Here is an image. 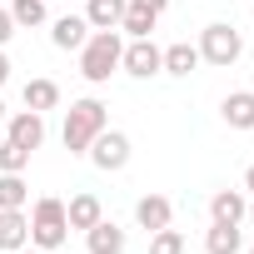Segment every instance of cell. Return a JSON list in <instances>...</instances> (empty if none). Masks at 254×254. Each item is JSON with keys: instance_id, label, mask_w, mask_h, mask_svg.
<instances>
[{"instance_id": "6da1fadb", "label": "cell", "mask_w": 254, "mask_h": 254, "mask_svg": "<svg viewBox=\"0 0 254 254\" xmlns=\"http://www.w3.org/2000/svg\"><path fill=\"white\" fill-rule=\"evenodd\" d=\"M120 55H125L120 30H90V40L80 45V75H85L90 85H105V80L120 70Z\"/></svg>"}, {"instance_id": "7a4b0ae2", "label": "cell", "mask_w": 254, "mask_h": 254, "mask_svg": "<svg viewBox=\"0 0 254 254\" xmlns=\"http://www.w3.org/2000/svg\"><path fill=\"white\" fill-rule=\"evenodd\" d=\"M105 125H110V115H105V105H100L95 95H90V100H75V105L65 110V130H60V140H65L70 155H85Z\"/></svg>"}, {"instance_id": "3957f363", "label": "cell", "mask_w": 254, "mask_h": 254, "mask_svg": "<svg viewBox=\"0 0 254 254\" xmlns=\"http://www.w3.org/2000/svg\"><path fill=\"white\" fill-rule=\"evenodd\" d=\"M65 239H70L65 199H55V194L35 199V209H30V244H35V249H60Z\"/></svg>"}, {"instance_id": "277c9868", "label": "cell", "mask_w": 254, "mask_h": 254, "mask_svg": "<svg viewBox=\"0 0 254 254\" xmlns=\"http://www.w3.org/2000/svg\"><path fill=\"white\" fill-rule=\"evenodd\" d=\"M239 55H244V35H239L234 25H224V20L204 25V35H199V60H204V65H219V70H229Z\"/></svg>"}, {"instance_id": "5b68a950", "label": "cell", "mask_w": 254, "mask_h": 254, "mask_svg": "<svg viewBox=\"0 0 254 254\" xmlns=\"http://www.w3.org/2000/svg\"><path fill=\"white\" fill-rule=\"evenodd\" d=\"M85 155H90V165H95V170L115 175V170H125V165H130V135H125V130H110V125H105Z\"/></svg>"}, {"instance_id": "8992f818", "label": "cell", "mask_w": 254, "mask_h": 254, "mask_svg": "<svg viewBox=\"0 0 254 254\" xmlns=\"http://www.w3.org/2000/svg\"><path fill=\"white\" fill-rule=\"evenodd\" d=\"M5 125H10V130H5V140H15L20 150H40L45 145V115L40 110H20V115H5Z\"/></svg>"}, {"instance_id": "52a82bcc", "label": "cell", "mask_w": 254, "mask_h": 254, "mask_svg": "<svg viewBox=\"0 0 254 254\" xmlns=\"http://www.w3.org/2000/svg\"><path fill=\"white\" fill-rule=\"evenodd\" d=\"M120 70L135 75V80L160 75V45H155L150 35H145V40H130V45H125V55H120Z\"/></svg>"}, {"instance_id": "ba28073f", "label": "cell", "mask_w": 254, "mask_h": 254, "mask_svg": "<svg viewBox=\"0 0 254 254\" xmlns=\"http://www.w3.org/2000/svg\"><path fill=\"white\" fill-rule=\"evenodd\" d=\"M25 244H30V214L25 209H0V249L20 254Z\"/></svg>"}, {"instance_id": "9c48e42d", "label": "cell", "mask_w": 254, "mask_h": 254, "mask_svg": "<svg viewBox=\"0 0 254 254\" xmlns=\"http://www.w3.org/2000/svg\"><path fill=\"white\" fill-rule=\"evenodd\" d=\"M65 219H70V229H80V234H85L90 224H100V219H105V204H100V194H90V190H85V194H70V204H65Z\"/></svg>"}, {"instance_id": "30bf717a", "label": "cell", "mask_w": 254, "mask_h": 254, "mask_svg": "<svg viewBox=\"0 0 254 254\" xmlns=\"http://www.w3.org/2000/svg\"><path fill=\"white\" fill-rule=\"evenodd\" d=\"M244 214H249L244 190H219V194L209 199V219H214V224H244Z\"/></svg>"}, {"instance_id": "8fae6325", "label": "cell", "mask_w": 254, "mask_h": 254, "mask_svg": "<svg viewBox=\"0 0 254 254\" xmlns=\"http://www.w3.org/2000/svg\"><path fill=\"white\" fill-rule=\"evenodd\" d=\"M219 115H224L229 130H254V90H234V95H224Z\"/></svg>"}, {"instance_id": "7c38bea8", "label": "cell", "mask_w": 254, "mask_h": 254, "mask_svg": "<svg viewBox=\"0 0 254 254\" xmlns=\"http://www.w3.org/2000/svg\"><path fill=\"white\" fill-rule=\"evenodd\" d=\"M170 219H175V204H170L165 194H145V199L135 204V224H140V229H150V234H155V229H165Z\"/></svg>"}, {"instance_id": "4fadbf2b", "label": "cell", "mask_w": 254, "mask_h": 254, "mask_svg": "<svg viewBox=\"0 0 254 254\" xmlns=\"http://www.w3.org/2000/svg\"><path fill=\"white\" fill-rule=\"evenodd\" d=\"M85 244H90V254H125V229L115 219H100L85 229Z\"/></svg>"}, {"instance_id": "5bb4252c", "label": "cell", "mask_w": 254, "mask_h": 254, "mask_svg": "<svg viewBox=\"0 0 254 254\" xmlns=\"http://www.w3.org/2000/svg\"><path fill=\"white\" fill-rule=\"evenodd\" d=\"M50 40H55V50H80L90 40V20L85 15H60L55 30H50Z\"/></svg>"}, {"instance_id": "9a60e30c", "label": "cell", "mask_w": 254, "mask_h": 254, "mask_svg": "<svg viewBox=\"0 0 254 254\" xmlns=\"http://www.w3.org/2000/svg\"><path fill=\"white\" fill-rule=\"evenodd\" d=\"M194 65H199V45H190V40H175V45L160 50V70L165 75H190Z\"/></svg>"}, {"instance_id": "2e32d148", "label": "cell", "mask_w": 254, "mask_h": 254, "mask_svg": "<svg viewBox=\"0 0 254 254\" xmlns=\"http://www.w3.org/2000/svg\"><path fill=\"white\" fill-rule=\"evenodd\" d=\"M125 5H130V0H90V5H85V20H90V30H120V15H125Z\"/></svg>"}, {"instance_id": "e0dca14e", "label": "cell", "mask_w": 254, "mask_h": 254, "mask_svg": "<svg viewBox=\"0 0 254 254\" xmlns=\"http://www.w3.org/2000/svg\"><path fill=\"white\" fill-rule=\"evenodd\" d=\"M20 95H25V110H40V115L60 105V85H55V80H45V75H40V80H25V90H20Z\"/></svg>"}, {"instance_id": "ac0fdd59", "label": "cell", "mask_w": 254, "mask_h": 254, "mask_svg": "<svg viewBox=\"0 0 254 254\" xmlns=\"http://www.w3.org/2000/svg\"><path fill=\"white\" fill-rule=\"evenodd\" d=\"M204 249H209V254H239V249H244V234H239V224H209V234H204Z\"/></svg>"}, {"instance_id": "d6986e66", "label": "cell", "mask_w": 254, "mask_h": 254, "mask_svg": "<svg viewBox=\"0 0 254 254\" xmlns=\"http://www.w3.org/2000/svg\"><path fill=\"white\" fill-rule=\"evenodd\" d=\"M155 10H145V5H135V0H130V5H125V15H120V30L125 35H130V40H145L150 30H155Z\"/></svg>"}, {"instance_id": "ffe728a7", "label": "cell", "mask_w": 254, "mask_h": 254, "mask_svg": "<svg viewBox=\"0 0 254 254\" xmlns=\"http://www.w3.org/2000/svg\"><path fill=\"white\" fill-rule=\"evenodd\" d=\"M25 199H30L25 175H0V209H25Z\"/></svg>"}, {"instance_id": "44dd1931", "label": "cell", "mask_w": 254, "mask_h": 254, "mask_svg": "<svg viewBox=\"0 0 254 254\" xmlns=\"http://www.w3.org/2000/svg\"><path fill=\"white\" fill-rule=\"evenodd\" d=\"M10 20L20 25H45V0H10Z\"/></svg>"}, {"instance_id": "7402d4cb", "label": "cell", "mask_w": 254, "mask_h": 254, "mask_svg": "<svg viewBox=\"0 0 254 254\" xmlns=\"http://www.w3.org/2000/svg\"><path fill=\"white\" fill-rule=\"evenodd\" d=\"M30 170V150H20L15 140L0 145V175H25Z\"/></svg>"}, {"instance_id": "603a6c76", "label": "cell", "mask_w": 254, "mask_h": 254, "mask_svg": "<svg viewBox=\"0 0 254 254\" xmlns=\"http://www.w3.org/2000/svg\"><path fill=\"white\" fill-rule=\"evenodd\" d=\"M150 254H185V234L170 229V224L155 229V234H150Z\"/></svg>"}, {"instance_id": "cb8c5ba5", "label": "cell", "mask_w": 254, "mask_h": 254, "mask_svg": "<svg viewBox=\"0 0 254 254\" xmlns=\"http://www.w3.org/2000/svg\"><path fill=\"white\" fill-rule=\"evenodd\" d=\"M10 35H15V20H10V10H0V50H5Z\"/></svg>"}, {"instance_id": "d4e9b609", "label": "cell", "mask_w": 254, "mask_h": 254, "mask_svg": "<svg viewBox=\"0 0 254 254\" xmlns=\"http://www.w3.org/2000/svg\"><path fill=\"white\" fill-rule=\"evenodd\" d=\"M135 5H145V10H155V15H160V10L170 5V0H135Z\"/></svg>"}, {"instance_id": "484cf974", "label": "cell", "mask_w": 254, "mask_h": 254, "mask_svg": "<svg viewBox=\"0 0 254 254\" xmlns=\"http://www.w3.org/2000/svg\"><path fill=\"white\" fill-rule=\"evenodd\" d=\"M10 80V60H5V50H0V85Z\"/></svg>"}, {"instance_id": "4316f807", "label": "cell", "mask_w": 254, "mask_h": 254, "mask_svg": "<svg viewBox=\"0 0 254 254\" xmlns=\"http://www.w3.org/2000/svg\"><path fill=\"white\" fill-rule=\"evenodd\" d=\"M244 190H249V194H254V165H249V170H244Z\"/></svg>"}, {"instance_id": "83f0119b", "label": "cell", "mask_w": 254, "mask_h": 254, "mask_svg": "<svg viewBox=\"0 0 254 254\" xmlns=\"http://www.w3.org/2000/svg\"><path fill=\"white\" fill-rule=\"evenodd\" d=\"M20 254H50V249H35V244H25V249H20Z\"/></svg>"}, {"instance_id": "f1b7e54d", "label": "cell", "mask_w": 254, "mask_h": 254, "mask_svg": "<svg viewBox=\"0 0 254 254\" xmlns=\"http://www.w3.org/2000/svg\"><path fill=\"white\" fill-rule=\"evenodd\" d=\"M244 219H249V224H254V199H249V214H244Z\"/></svg>"}, {"instance_id": "f546056e", "label": "cell", "mask_w": 254, "mask_h": 254, "mask_svg": "<svg viewBox=\"0 0 254 254\" xmlns=\"http://www.w3.org/2000/svg\"><path fill=\"white\" fill-rule=\"evenodd\" d=\"M0 120H5V100H0Z\"/></svg>"}, {"instance_id": "4dcf8cb0", "label": "cell", "mask_w": 254, "mask_h": 254, "mask_svg": "<svg viewBox=\"0 0 254 254\" xmlns=\"http://www.w3.org/2000/svg\"><path fill=\"white\" fill-rule=\"evenodd\" d=\"M249 254H254V249H249Z\"/></svg>"}]
</instances>
